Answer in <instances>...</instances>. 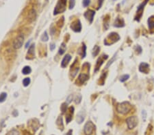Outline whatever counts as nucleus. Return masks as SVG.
<instances>
[{"instance_id": "obj_1", "label": "nucleus", "mask_w": 154, "mask_h": 135, "mask_svg": "<svg viewBox=\"0 0 154 135\" xmlns=\"http://www.w3.org/2000/svg\"><path fill=\"white\" fill-rule=\"evenodd\" d=\"M117 111L121 114H127L131 111V105L128 102H123L122 103H120L116 106Z\"/></svg>"}, {"instance_id": "obj_2", "label": "nucleus", "mask_w": 154, "mask_h": 135, "mask_svg": "<svg viewBox=\"0 0 154 135\" xmlns=\"http://www.w3.org/2000/svg\"><path fill=\"white\" fill-rule=\"evenodd\" d=\"M66 6V0H58V4L54 10V15L60 14L65 10Z\"/></svg>"}, {"instance_id": "obj_3", "label": "nucleus", "mask_w": 154, "mask_h": 135, "mask_svg": "<svg viewBox=\"0 0 154 135\" xmlns=\"http://www.w3.org/2000/svg\"><path fill=\"white\" fill-rule=\"evenodd\" d=\"M138 120L137 117L136 116H131L127 118L126 123L127 124L128 128L130 130H131V129L134 128L138 125Z\"/></svg>"}, {"instance_id": "obj_4", "label": "nucleus", "mask_w": 154, "mask_h": 135, "mask_svg": "<svg viewBox=\"0 0 154 135\" xmlns=\"http://www.w3.org/2000/svg\"><path fill=\"white\" fill-rule=\"evenodd\" d=\"M95 129V125L92 123L91 121H89L88 122H86L84 126V132L86 135H91L93 133Z\"/></svg>"}, {"instance_id": "obj_5", "label": "nucleus", "mask_w": 154, "mask_h": 135, "mask_svg": "<svg viewBox=\"0 0 154 135\" xmlns=\"http://www.w3.org/2000/svg\"><path fill=\"white\" fill-rule=\"evenodd\" d=\"M24 42V37L22 35H19L16 38L13 42V47L15 49H20L23 46Z\"/></svg>"}, {"instance_id": "obj_6", "label": "nucleus", "mask_w": 154, "mask_h": 135, "mask_svg": "<svg viewBox=\"0 0 154 135\" xmlns=\"http://www.w3.org/2000/svg\"><path fill=\"white\" fill-rule=\"evenodd\" d=\"M148 1H149V0H145L143 3H142V4H140L138 7V10H137V12H136V17H135V20H136V21H140V19L142 17V15H143L144 8H145V5L146 4Z\"/></svg>"}, {"instance_id": "obj_7", "label": "nucleus", "mask_w": 154, "mask_h": 135, "mask_svg": "<svg viewBox=\"0 0 154 135\" xmlns=\"http://www.w3.org/2000/svg\"><path fill=\"white\" fill-rule=\"evenodd\" d=\"M95 15V12L93 11L92 10H89L84 13V16L87 20H89V22L92 23Z\"/></svg>"}, {"instance_id": "obj_8", "label": "nucleus", "mask_w": 154, "mask_h": 135, "mask_svg": "<svg viewBox=\"0 0 154 135\" xmlns=\"http://www.w3.org/2000/svg\"><path fill=\"white\" fill-rule=\"evenodd\" d=\"M71 28L75 32H80L81 30V22L79 20L75 21V22H73V24L71 25Z\"/></svg>"}, {"instance_id": "obj_9", "label": "nucleus", "mask_w": 154, "mask_h": 135, "mask_svg": "<svg viewBox=\"0 0 154 135\" xmlns=\"http://www.w3.org/2000/svg\"><path fill=\"white\" fill-rule=\"evenodd\" d=\"M139 70L143 73L148 74V72L149 71V65L145 62L141 63L139 66Z\"/></svg>"}, {"instance_id": "obj_10", "label": "nucleus", "mask_w": 154, "mask_h": 135, "mask_svg": "<svg viewBox=\"0 0 154 135\" xmlns=\"http://www.w3.org/2000/svg\"><path fill=\"white\" fill-rule=\"evenodd\" d=\"M71 60V57L70 55L69 54H66L65 56L64 57L63 60L62 61L61 63V66L62 68H65L66 67V66L69 64V63L70 60Z\"/></svg>"}, {"instance_id": "obj_11", "label": "nucleus", "mask_w": 154, "mask_h": 135, "mask_svg": "<svg viewBox=\"0 0 154 135\" xmlns=\"http://www.w3.org/2000/svg\"><path fill=\"white\" fill-rule=\"evenodd\" d=\"M36 12L34 10H32L30 13H29V16H28V20L30 22H32L34 21L35 19H36Z\"/></svg>"}, {"instance_id": "obj_12", "label": "nucleus", "mask_w": 154, "mask_h": 135, "mask_svg": "<svg viewBox=\"0 0 154 135\" xmlns=\"http://www.w3.org/2000/svg\"><path fill=\"white\" fill-rule=\"evenodd\" d=\"M89 76L88 75H86V74H84V73H81L79 76V81H80L81 83H84V82L87 81L89 79Z\"/></svg>"}, {"instance_id": "obj_13", "label": "nucleus", "mask_w": 154, "mask_h": 135, "mask_svg": "<svg viewBox=\"0 0 154 135\" xmlns=\"http://www.w3.org/2000/svg\"><path fill=\"white\" fill-rule=\"evenodd\" d=\"M85 114L83 113V112H80L77 117V121L78 124H81L83 122V121L84 120Z\"/></svg>"}, {"instance_id": "obj_14", "label": "nucleus", "mask_w": 154, "mask_h": 135, "mask_svg": "<svg viewBox=\"0 0 154 135\" xmlns=\"http://www.w3.org/2000/svg\"><path fill=\"white\" fill-rule=\"evenodd\" d=\"M124 25H125V24H124V21H123V19H116L115 22H114V26L116 27H121Z\"/></svg>"}, {"instance_id": "obj_15", "label": "nucleus", "mask_w": 154, "mask_h": 135, "mask_svg": "<svg viewBox=\"0 0 154 135\" xmlns=\"http://www.w3.org/2000/svg\"><path fill=\"white\" fill-rule=\"evenodd\" d=\"M154 16H152V17H150L149 19H148V26H149V30H152L154 29Z\"/></svg>"}, {"instance_id": "obj_16", "label": "nucleus", "mask_w": 154, "mask_h": 135, "mask_svg": "<svg viewBox=\"0 0 154 135\" xmlns=\"http://www.w3.org/2000/svg\"><path fill=\"white\" fill-rule=\"evenodd\" d=\"M32 72V69L30 66H25L22 70V73L23 75H29Z\"/></svg>"}, {"instance_id": "obj_17", "label": "nucleus", "mask_w": 154, "mask_h": 135, "mask_svg": "<svg viewBox=\"0 0 154 135\" xmlns=\"http://www.w3.org/2000/svg\"><path fill=\"white\" fill-rule=\"evenodd\" d=\"M99 51H100V47L99 46H95V47H94V49L92 50V55L94 57L97 56L98 54H99Z\"/></svg>"}, {"instance_id": "obj_18", "label": "nucleus", "mask_w": 154, "mask_h": 135, "mask_svg": "<svg viewBox=\"0 0 154 135\" xmlns=\"http://www.w3.org/2000/svg\"><path fill=\"white\" fill-rule=\"evenodd\" d=\"M66 45L65 43H62L61 45L60 48L59 49V54H60V55L64 54L65 52L66 51Z\"/></svg>"}, {"instance_id": "obj_19", "label": "nucleus", "mask_w": 154, "mask_h": 135, "mask_svg": "<svg viewBox=\"0 0 154 135\" xmlns=\"http://www.w3.org/2000/svg\"><path fill=\"white\" fill-rule=\"evenodd\" d=\"M7 98V94L6 93H1L0 94V102H3L6 100Z\"/></svg>"}, {"instance_id": "obj_20", "label": "nucleus", "mask_w": 154, "mask_h": 135, "mask_svg": "<svg viewBox=\"0 0 154 135\" xmlns=\"http://www.w3.org/2000/svg\"><path fill=\"white\" fill-rule=\"evenodd\" d=\"M30 81H31L30 78H25V79H23V85H24L25 87H27L29 85H30Z\"/></svg>"}, {"instance_id": "obj_21", "label": "nucleus", "mask_w": 154, "mask_h": 135, "mask_svg": "<svg viewBox=\"0 0 154 135\" xmlns=\"http://www.w3.org/2000/svg\"><path fill=\"white\" fill-rule=\"evenodd\" d=\"M129 78H130V75H123L122 76H121V78H120V81H121V82H125V81H126Z\"/></svg>"}, {"instance_id": "obj_22", "label": "nucleus", "mask_w": 154, "mask_h": 135, "mask_svg": "<svg viewBox=\"0 0 154 135\" xmlns=\"http://www.w3.org/2000/svg\"><path fill=\"white\" fill-rule=\"evenodd\" d=\"M48 40H49V37H48L47 33L45 31V32H44V34H42V36H41V40L43 42H47Z\"/></svg>"}, {"instance_id": "obj_23", "label": "nucleus", "mask_w": 154, "mask_h": 135, "mask_svg": "<svg viewBox=\"0 0 154 135\" xmlns=\"http://www.w3.org/2000/svg\"><path fill=\"white\" fill-rule=\"evenodd\" d=\"M56 124L58 125V126H62L63 128V123H62V117H59L58 118V120L56 121Z\"/></svg>"}, {"instance_id": "obj_24", "label": "nucleus", "mask_w": 154, "mask_h": 135, "mask_svg": "<svg viewBox=\"0 0 154 135\" xmlns=\"http://www.w3.org/2000/svg\"><path fill=\"white\" fill-rule=\"evenodd\" d=\"M34 45H32L29 48L28 50V54L29 55H33L34 54Z\"/></svg>"}, {"instance_id": "obj_25", "label": "nucleus", "mask_w": 154, "mask_h": 135, "mask_svg": "<svg viewBox=\"0 0 154 135\" xmlns=\"http://www.w3.org/2000/svg\"><path fill=\"white\" fill-rule=\"evenodd\" d=\"M66 109H67V103H63L61 106V111L62 113H65L66 111Z\"/></svg>"}, {"instance_id": "obj_26", "label": "nucleus", "mask_w": 154, "mask_h": 135, "mask_svg": "<svg viewBox=\"0 0 154 135\" xmlns=\"http://www.w3.org/2000/svg\"><path fill=\"white\" fill-rule=\"evenodd\" d=\"M75 4V0H70L69 1V9H73Z\"/></svg>"}, {"instance_id": "obj_27", "label": "nucleus", "mask_w": 154, "mask_h": 135, "mask_svg": "<svg viewBox=\"0 0 154 135\" xmlns=\"http://www.w3.org/2000/svg\"><path fill=\"white\" fill-rule=\"evenodd\" d=\"M71 120H72V115H71V114H68V115H66V123H67V124L69 123Z\"/></svg>"}, {"instance_id": "obj_28", "label": "nucleus", "mask_w": 154, "mask_h": 135, "mask_svg": "<svg viewBox=\"0 0 154 135\" xmlns=\"http://www.w3.org/2000/svg\"><path fill=\"white\" fill-rule=\"evenodd\" d=\"M86 47L84 44H83V46H82V54H81L82 58H84L85 56H86Z\"/></svg>"}, {"instance_id": "obj_29", "label": "nucleus", "mask_w": 154, "mask_h": 135, "mask_svg": "<svg viewBox=\"0 0 154 135\" xmlns=\"http://www.w3.org/2000/svg\"><path fill=\"white\" fill-rule=\"evenodd\" d=\"M90 2V0H83V6L84 7H87L89 6Z\"/></svg>"}, {"instance_id": "obj_30", "label": "nucleus", "mask_w": 154, "mask_h": 135, "mask_svg": "<svg viewBox=\"0 0 154 135\" xmlns=\"http://www.w3.org/2000/svg\"><path fill=\"white\" fill-rule=\"evenodd\" d=\"M8 135H19V132L16 131L15 130H13Z\"/></svg>"}, {"instance_id": "obj_31", "label": "nucleus", "mask_w": 154, "mask_h": 135, "mask_svg": "<svg viewBox=\"0 0 154 135\" xmlns=\"http://www.w3.org/2000/svg\"><path fill=\"white\" fill-rule=\"evenodd\" d=\"M72 99H73V96L72 95H70L69 96H68V98H66V103L67 104H69L70 102H71V100H72Z\"/></svg>"}, {"instance_id": "obj_32", "label": "nucleus", "mask_w": 154, "mask_h": 135, "mask_svg": "<svg viewBox=\"0 0 154 135\" xmlns=\"http://www.w3.org/2000/svg\"><path fill=\"white\" fill-rule=\"evenodd\" d=\"M81 96H80V97H79V98H78V96H77L76 97V98H75V103L76 104H79L80 102V101H81Z\"/></svg>"}, {"instance_id": "obj_33", "label": "nucleus", "mask_w": 154, "mask_h": 135, "mask_svg": "<svg viewBox=\"0 0 154 135\" xmlns=\"http://www.w3.org/2000/svg\"><path fill=\"white\" fill-rule=\"evenodd\" d=\"M78 70H79V68H77L73 72V73H72V76L73 77H75V76L76 75V74H77V72H78Z\"/></svg>"}, {"instance_id": "obj_34", "label": "nucleus", "mask_w": 154, "mask_h": 135, "mask_svg": "<svg viewBox=\"0 0 154 135\" xmlns=\"http://www.w3.org/2000/svg\"><path fill=\"white\" fill-rule=\"evenodd\" d=\"M104 0H99V6H98V9L99 8H100L101 7V6H102V4H103V2H104Z\"/></svg>"}, {"instance_id": "obj_35", "label": "nucleus", "mask_w": 154, "mask_h": 135, "mask_svg": "<svg viewBox=\"0 0 154 135\" xmlns=\"http://www.w3.org/2000/svg\"><path fill=\"white\" fill-rule=\"evenodd\" d=\"M55 47H56V46L54 44H51L50 45V50L51 51H53L54 49H55Z\"/></svg>"}, {"instance_id": "obj_36", "label": "nucleus", "mask_w": 154, "mask_h": 135, "mask_svg": "<svg viewBox=\"0 0 154 135\" xmlns=\"http://www.w3.org/2000/svg\"><path fill=\"white\" fill-rule=\"evenodd\" d=\"M72 132H73V130H70L68 132V133L66 135H72Z\"/></svg>"}, {"instance_id": "obj_37", "label": "nucleus", "mask_w": 154, "mask_h": 135, "mask_svg": "<svg viewBox=\"0 0 154 135\" xmlns=\"http://www.w3.org/2000/svg\"><path fill=\"white\" fill-rule=\"evenodd\" d=\"M30 42H31V40H30V41L28 42H27V44H26V45H25V48H27V47L29 46V45H30Z\"/></svg>"}, {"instance_id": "obj_38", "label": "nucleus", "mask_w": 154, "mask_h": 135, "mask_svg": "<svg viewBox=\"0 0 154 135\" xmlns=\"http://www.w3.org/2000/svg\"><path fill=\"white\" fill-rule=\"evenodd\" d=\"M114 1H115V0H114Z\"/></svg>"}]
</instances>
